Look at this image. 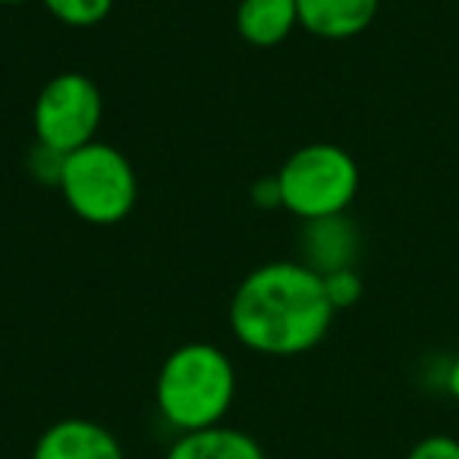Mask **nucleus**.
<instances>
[{
	"instance_id": "1",
	"label": "nucleus",
	"mask_w": 459,
	"mask_h": 459,
	"mask_svg": "<svg viewBox=\"0 0 459 459\" xmlns=\"http://www.w3.org/2000/svg\"><path fill=\"white\" fill-rule=\"evenodd\" d=\"M337 308L325 277L302 262H271L252 271L230 299L237 340L262 356H302L331 331Z\"/></svg>"
},
{
	"instance_id": "2",
	"label": "nucleus",
	"mask_w": 459,
	"mask_h": 459,
	"mask_svg": "<svg viewBox=\"0 0 459 459\" xmlns=\"http://www.w3.org/2000/svg\"><path fill=\"white\" fill-rule=\"evenodd\" d=\"M237 371L214 343H186L164 359L154 384V400L167 425L179 434L214 428L233 406Z\"/></svg>"
},
{
	"instance_id": "3",
	"label": "nucleus",
	"mask_w": 459,
	"mask_h": 459,
	"mask_svg": "<svg viewBox=\"0 0 459 459\" xmlns=\"http://www.w3.org/2000/svg\"><path fill=\"white\" fill-rule=\"evenodd\" d=\"M281 204L299 221H327L343 217L359 192V164L346 148L331 142H315L283 160L277 173Z\"/></svg>"
},
{
	"instance_id": "4",
	"label": "nucleus",
	"mask_w": 459,
	"mask_h": 459,
	"mask_svg": "<svg viewBox=\"0 0 459 459\" xmlns=\"http://www.w3.org/2000/svg\"><path fill=\"white\" fill-rule=\"evenodd\" d=\"M60 195L85 223H120L139 198V179L123 152L104 142H89L85 148L64 154L60 164Z\"/></svg>"
},
{
	"instance_id": "5",
	"label": "nucleus",
	"mask_w": 459,
	"mask_h": 459,
	"mask_svg": "<svg viewBox=\"0 0 459 459\" xmlns=\"http://www.w3.org/2000/svg\"><path fill=\"white\" fill-rule=\"evenodd\" d=\"M101 114V91L85 73H57L35 98V139L48 152L70 154L95 142Z\"/></svg>"
},
{
	"instance_id": "6",
	"label": "nucleus",
	"mask_w": 459,
	"mask_h": 459,
	"mask_svg": "<svg viewBox=\"0 0 459 459\" xmlns=\"http://www.w3.org/2000/svg\"><path fill=\"white\" fill-rule=\"evenodd\" d=\"M32 459H126L123 446L104 425L89 419L54 421L35 444Z\"/></svg>"
},
{
	"instance_id": "7",
	"label": "nucleus",
	"mask_w": 459,
	"mask_h": 459,
	"mask_svg": "<svg viewBox=\"0 0 459 459\" xmlns=\"http://www.w3.org/2000/svg\"><path fill=\"white\" fill-rule=\"evenodd\" d=\"M296 4H299V26L327 41L362 35L381 7V0H296Z\"/></svg>"
},
{
	"instance_id": "8",
	"label": "nucleus",
	"mask_w": 459,
	"mask_h": 459,
	"mask_svg": "<svg viewBox=\"0 0 459 459\" xmlns=\"http://www.w3.org/2000/svg\"><path fill=\"white\" fill-rule=\"evenodd\" d=\"M299 26L296 0H239L237 32L255 48H277Z\"/></svg>"
},
{
	"instance_id": "9",
	"label": "nucleus",
	"mask_w": 459,
	"mask_h": 459,
	"mask_svg": "<svg viewBox=\"0 0 459 459\" xmlns=\"http://www.w3.org/2000/svg\"><path fill=\"white\" fill-rule=\"evenodd\" d=\"M167 459H264V450L239 428L214 425L179 434L167 450Z\"/></svg>"
},
{
	"instance_id": "10",
	"label": "nucleus",
	"mask_w": 459,
	"mask_h": 459,
	"mask_svg": "<svg viewBox=\"0 0 459 459\" xmlns=\"http://www.w3.org/2000/svg\"><path fill=\"white\" fill-rule=\"evenodd\" d=\"M356 230L343 221V217H327V221L306 223L302 233V246H306V262L318 274H331L340 268H352V255H356Z\"/></svg>"
},
{
	"instance_id": "11",
	"label": "nucleus",
	"mask_w": 459,
	"mask_h": 459,
	"mask_svg": "<svg viewBox=\"0 0 459 459\" xmlns=\"http://www.w3.org/2000/svg\"><path fill=\"white\" fill-rule=\"evenodd\" d=\"M48 13L73 29H91L104 22L114 10V0H41Z\"/></svg>"
},
{
	"instance_id": "12",
	"label": "nucleus",
	"mask_w": 459,
	"mask_h": 459,
	"mask_svg": "<svg viewBox=\"0 0 459 459\" xmlns=\"http://www.w3.org/2000/svg\"><path fill=\"white\" fill-rule=\"evenodd\" d=\"M325 277V293L331 299V306L337 308H350L362 299V281L352 268H340V271H331V274H321Z\"/></svg>"
},
{
	"instance_id": "13",
	"label": "nucleus",
	"mask_w": 459,
	"mask_h": 459,
	"mask_svg": "<svg viewBox=\"0 0 459 459\" xmlns=\"http://www.w3.org/2000/svg\"><path fill=\"white\" fill-rule=\"evenodd\" d=\"M406 459H459V440L450 434H428L412 444Z\"/></svg>"
},
{
	"instance_id": "14",
	"label": "nucleus",
	"mask_w": 459,
	"mask_h": 459,
	"mask_svg": "<svg viewBox=\"0 0 459 459\" xmlns=\"http://www.w3.org/2000/svg\"><path fill=\"white\" fill-rule=\"evenodd\" d=\"M446 390H450V396L459 403V352L453 356L450 368H446Z\"/></svg>"
},
{
	"instance_id": "15",
	"label": "nucleus",
	"mask_w": 459,
	"mask_h": 459,
	"mask_svg": "<svg viewBox=\"0 0 459 459\" xmlns=\"http://www.w3.org/2000/svg\"><path fill=\"white\" fill-rule=\"evenodd\" d=\"M0 4H7V7H10V4H22V0H0Z\"/></svg>"
}]
</instances>
